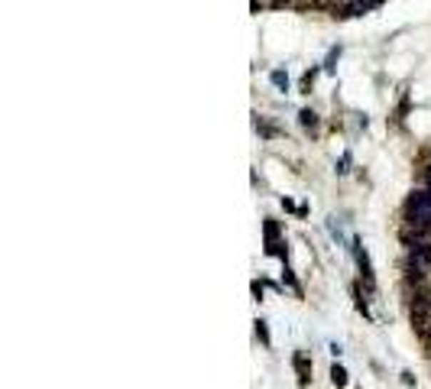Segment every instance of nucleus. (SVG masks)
<instances>
[{
    "instance_id": "11",
    "label": "nucleus",
    "mask_w": 431,
    "mask_h": 389,
    "mask_svg": "<svg viewBox=\"0 0 431 389\" xmlns=\"http://www.w3.org/2000/svg\"><path fill=\"white\" fill-rule=\"evenodd\" d=\"M311 81H315V71H308V75L302 78V91H308V88H311Z\"/></svg>"
},
{
    "instance_id": "5",
    "label": "nucleus",
    "mask_w": 431,
    "mask_h": 389,
    "mask_svg": "<svg viewBox=\"0 0 431 389\" xmlns=\"http://www.w3.org/2000/svg\"><path fill=\"white\" fill-rule=\"evenodd\" d=\"M266 250H269V253H276V256H285L283 243H279V227H276V221H266Z\"/></svg>"
},
{
    "instance_id": "8",
    "label": "nucleus",
    "mask_w": 431,
    "mask_h": 389,
    "mask_svg": "<svg viewBox=\"0 0 431 389\" xmlns=\"http://www.w3.org/2000/svg\"><path fill=\"white\" fill-rule=\"evenodd\" d=\"M354 305H357V311H360L363 318H373V315H370V305L363 302V292H360V286H354Z\"/></svg>"
},
{
    "instance_id": "9",
    "label": "nucleus",
    "mask_w": 431,
    "mask_h": 389,
    "mask_svg": "<svg viewBox=\"0 0 431 389\" xmlns=\"http://www.w3.org/2000/svg\"><path fill=\"white\" fill-rule=\"evenodd\" d=\"M256 334H260V340L269 347V331H266V321H256Z\"/></svg>"
},
{
    "instance_id": "1",
    "label": "nucleus",
    "mask_w": 431,
    "mask_h": 389,
    "mask_svg": "<svg viewBox=\"0 0 431 389\" xmlns=\"http://www.w3.org/2000/svg\"><path fill=\"white\" fill-rule=\"evenodd\" d=\"M405 221L418 227H431V188L412 191L405 198Z\"/></svg>"
},
{
    "instance_id": "3",
    "label": "nucleus",
    "mask_w": 431,
    "mask_h": 389,
    "mask_svg": "<svg viewBox=\"0 0 431 389\" xmlns=\"http://www.w3.org/2000/svg\"><path fill=\"white\" fill-rule=\"evenodd\" d=\"M399 241H402V247L428 243L431 241V227H418V224H409V221H405V224L399 227Z\"/></svg>"
},
{
    "instance_id": "10",
    "label": "nucleus",
    "mask_w": 431,
    "mask_h": 389,
    "mask_svg": "<svg viewBox=\"0 0 431 389\" xmlns=\"http://www.w3.org/2000/svg\"><path fill=\"white\" fill-rule=\"evenodd\" d=\"M273 85H279V88H285L289 85V78L283 75V71H273Z\"/></svg>"
},
{
    "instance_id": "12",
    "label": "nucleus",
    "mask_w": 431,
    "mask_h": 389,
    "mask_svg": "<svg viewBox=\"0 0 431 389\" xmlns=\"http://www.w3.org/2000/svg\"><path fill=\"white\" fill-rule=\"evenodd\" d=\"M422 178H425V185L431 188V166H428V169H422Z\"/></svg>"
},
{
    "instance_id": "7",
    "label": "nucleus",
    "mask_w": 431,
    "mask_h": 389,
    "mask_svg": "<svg viewBox=\"0 0 431 389\" xmlns=\"http://www.w3.org/2000/svg\"><path fill=\"white\" fill-rule=\"evenodd\" d=\"M331 383H334L338 389H344V386H347V370L340 367V363H334V367H331Z\"/></svg>"
},
{
    "instance_id": "4",
    "label": "nucleus",
    "mask_w": 431,
    "mask_h": 389,
    "mask_svg": "<svg viewBox=\"0 0 431 389\" xmlns=\"http://www.w3.org/2000/svg\"><path fill=\"white\" fill-rule=\"evenodd\" d=\"M292 367H295V373H298V383H302V386H308V383H311V357L298 350V354L292 357Z\"/></svg>"
},
{
    "instance_id": "6",
    "label": "nucleus",
    "mask_w": 431,
    "mask_h": 389,
    "mask_svg": "<svg viewBox=\"0 0 431 389\" xmlns=\"http://www.w3.org/2000/svg\"><path fill=\"white\" fill-rule=\"evenodd\" d=\"M298 121H302V127L308 130V133H315V130L321 127V121H318V113H315V111H302V113H298Z\"/></svg>"
},
{
    "instance_id": "2",
    "label": "nucleus",
    "mask_w": 431,
    "mask_h": 389,
    "mask_svg": "<svg viewBox=\"0 0 431 389\" xmlns=\"http://www.w3.org/2000/svg\"><path fill=\"white\" fill-rule=\"evenodd\" d=\"M354 256H357V266H360V279H363V289L370 292V295H376V273H373V263H370L367 250L360 247V243L354 241Z\"/></svg>"
}]
</instances>
